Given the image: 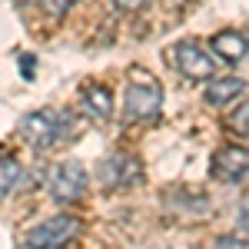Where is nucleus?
I'll use <instances>...</instances> for the list:
<instances>
[{
	"mask_svg": "<svg viewBox=\"0 0 249 249\" xmlns=\"http://www.w3.org/2000/svg\"><path fill=\"white\" fill-rule=\"evenodd\" d=\"M246 40H249V34H246Z\"/></svg>",
	"mask_w": 249,
	"mask_h": 249,
	"instance_id": "nucleus-18",
	"label": "nucleus"
},
{
	"mask_svg": "<svg viewBox=\"0 0 249 249\" xmlns=\"http://www.w3.org/2000/svg\"><path fill=\"white\" fill-rule=\"evenodd\" d=\"M160 103H163L160 83L140 77L123 93V116L126 120H153V116H160Z\"/></svg>",
	"mask_w": 249,
	"mask_h": 249,
	"instance_id": "nucleus-1",
	"label": "nucleus"
},
{
	"mask_svg": "<svg viewBox=\"0 0 249 249\" xmlns=\"http://www.w3.org/2000/svg\"><path fill=\"white\" fill-rule=\"evenodd\" d=\"M83 193H87V170H83V163L67 160V163H60L57 170L50 173V196L57 203H77V199H83Z\"/></svg>",
	"mask_w": 249,
	"mask_h": 249,
	"instance_id": "nucleus-3",
	"label": "nucleus"
},
{
	"mask_svg": "<svg viewBox=\"0 0 249 249\" xmlns=\"http://www.w3.org/2000/svg\"><path fill=\"white\" fill-rule=\"evenodd\" d=\"M210 47H213V53H219V57L230 60V63H236V60H243L249 53V40L243 34H236V30H219Z\"/></svg>",
	"mask_w": 249,
	"mask_h": 249,
	"instance_id": "nucleus-8",
	"label": "nucleus"
},
{
	"mask_svg": "<svg viewBox=\"0 0 249 249\" xmlns=\"http://www.w3.org/2000/svg\"><path fill=\"white\" fill-rule=\"evenodd\" d=\"M80 232V223L73 216H67V213H60V216H50V219H43L40 226L27 232V246L30 249H63L70 239H77Z\"/></svg>",
	"mask_w": 249,
	"mask_h": 249,
	"instance_id": "nucleus-2",
	"label": "nucleus"
},
{
	"mask_svg": "<svg viewBox=\"0 0 249 249\" xmlns=\"http://www.w3.org/2000/svg\"><path fill=\"white\" fill-rule=\"evenodd\" d=\"M20 67H23V80H34V67H37V60L30 57V53H23V57H20Z\"/></svg>",
	"mask_w": 249,
	"mask_h": 249,
	"instance_id": "nucleus-14",
	"label": "nucleus"
},
{
	"mask_svg": "<svg viewBox=\"0 0 249 249\" xmlns=\"http://www.w3.org/2000/svg\"><path fill=\"white\" fill-rule=\"evenodd\" d=\"M60 113L53 110H34V113H27L20 120V133L23 140L30 143V146H37V150H47L50 143H57V133H60Z\"/></svg>",
	"mask_w": 249,
	"mask_h": 249,
	"instance_id": "nucleus-4",
	"label": "nucleus"
},
{
	"mask_svg": "<svg viewBox=\"0 0 249 249\" xmlns=\"http://www.w3.org/2000/svg\"><path fill=\"white\" fill-rule=\"evenodd\" d=\"M113 3L120 7V10H126V14H133V10H140V7H143L146 0H113Z\"/></svg>",
	"mask_w": 249,
	"mask_h": 249,
	"instance_id": "nucleus-15",
	"label": "nucleus"
},
{
	"mask_svg": "<svg viewBox=\"0 0 249 249\" xmlns=\"http://www.w3.org/2000/svg\"><path fill=\"white\" fill-rule=\"evenodd\" d=\"M17 3H20V7H27V3H30V0H17Z\"/></svg>",
	"mask_w": 249,
	"mask_h": 249,
	"instance_id": "nucleus-17",
	"label": "nucleus"
},
{
	"mask_svg": "<svg viewBox=\"0 0 249 249\" xmlns=\"http://www.w3.org/2000/svg\"><path fill=\"white\" fill-rule=\"evenodd\" d=\"M170 53H173V67L186 80H210L213 77V57L203 47H196V43H176Z\"/></svg>",
	"mask_w": 249,
	"mask_h": 249,
	"instance_id": "nucleus-5",
	"label": "nucleus"
},
{
	"mask_svg": "<svg viewBox=\"0 0 249 249\" xmlns=\"http://www.w3.org/2000/svg\"><path fill=\"white\" fill-rule=\"evenodd\" d=\"M213 249H249V243L232 239V236H223V239H216V246H213Z\"/></svg>",
	"mask_w": 249,
	"mask_h": 249,
	"instance_id": "nucleus-13",
	"label": "nucleus"
},
{
	"mask_svg": "<svg viewBox=\"0 0 249 249\" xmlns=\"http://www.w3.org/2000/svg\"><path fill=\"white\" fill-rule=\"evenodd\" d=\"M213 176L219 183H243V179H249V150L246 146H223L213 156Z\"/></svg>",
	"mask_w": 249,
	"mask_h": 249,
	"instance_id": "nucleus-6",
	"label": "nucleus"
},
{
	"mask_svg": "<svg viewBox=\"0 0 249 249\" xmlns=\"http://www.w3.org/2000/svg\"><path fill=\"white\" fill-rule=\"evenodd\" d=\"M243 90H246V83H243L239 77L210 80V83H206V103H213V107H226V103H232L236 96H243Z\"/></svg>",
	"mask_w": 249,
	"mask_h": 249,
	"instance_id": "nucleus-9",
	"label": "nucleus"
},
{
	"mask_svg": "<svg viewBox=\"0 0 249 249\" xmlns=\"http://www.w3.org/2000/svg\"><path fill=\"white\" fill-rule=\"evenodd\" d=\"M83 110L87 116H93V120H110L113 113V96L107 87H87L83 90Z\"/></svg>",
	"mask_w": 249,
	"mask_h": 249,
	"instance_id": "nucleus-10",
	"label": "nucleus"
},
{
	"mask_svg": "<svg viewBox=\"0 0 249 249\" xmlns=\"http://www.w3.org/2000/svg\"><path fill=\"white\" fill-rule=\"evenodd\" d=\"M20 183V163L10 156H0V199Z\"/></svg>",
	"mask_w": 249,
	"mask_h": 249,
	"instance_id": "nucleus-11",
	"label": "nucleus"
},
{
	"mask_svg": "<svg viewBox=\"0 0 249 249\" xmlns=\"http://www.w3.org/2000/svg\"><path fill=\"white\" fill-rule=\"evenodd\" d=\"M239 226L249 230V203H243V210H239Z\"/></svg>",
	"mask_w": 249,
	"mask_h": 249,
	"instance_id": "nucleus-16",
	"label": "nucleus"
},
{
	"mask_svg": "<svg viewBox=\"0 0 249 249\" xmlns=\"http://www.w3.org/2000/svg\"><path fill=\"white\" fill-rule=\"evenodd\" d=\"M140 176H143L140 163H136L133 156H126V153L110 156V160H107V163L100 166V179H103L107 186H113V190L133 186V183H140Z\"/></svg>",
	"mask_w": 249,
	"mask_h": 249,
	"instance_id": "nucleus-7",
	"label": "nucleus"
},
{
	"mask_svg": "<svg viewBox=\"0 0 249 249\" xmlns=\"http://www.w3.org/2000/svg\"><path fill=\"white\" fill-rule=\"evenodd\" d=\"M43 7H47V14L63 17L67 10H73V7H77V0H43Z\"/></svg>",
	"mask_w": 249,
	"mask_h": 249,
	"instance_id": "nucleus-12",
	"label": "nucleus"
}]
</instances>
